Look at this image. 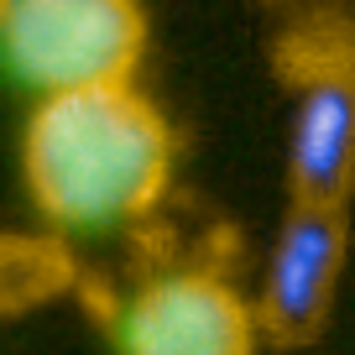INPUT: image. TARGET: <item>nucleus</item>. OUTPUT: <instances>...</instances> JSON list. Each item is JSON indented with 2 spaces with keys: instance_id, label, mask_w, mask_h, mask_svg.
Masks as SVG:
<instances>
[{
  "instance_id": "nucleus-2",
  "label": "nucleus",
  "mask_w": 355,
  "mask_h": 355,
  "mask_svg": "<svg viewBox=\"0 0 355 355\" xmlns=\"http://www.w3.org/2000/svg\"><path fill=\"white\" fill-rule=\"evenodd\" d=\"M141 53V0H6L0 11V58L37 94L131 84Z\"/></svg>"
},
{
  "instance_id": "nucleus-6",
  "label": "nucleus",
  "mask_w": 355,
  "mask_h": 355,
  "mask_svg": "<svg viewBox=\"0 0 355 355\" xmlns=\"http://www.w3.org/2000/svg\"><path fill=\"white\" fill-rule=\"evenodd\" d=\"M73 288V256L58 235H0V319L32 313Z\"/></svg>"
},
{
  "instance_id": "nucleus-1",
  "label": "nucleus",
  "mask_w": 355,
  "mask_h": 355,
  "mask_svg": "<svg viewBox=\"0 0 355 355\" xmlns=\"http://www.w3.org/2000/svg\"><path fill=\"white\" fill-rule=\"evenodd\" d=\"M21 178L58 230H121L162 199L173 131L136 84L42 94L21 136Z\"/></svg>"
},
{
  "instance_id": "nucleus-8",
  "label": "nucleus",
  "mask_w": 355,
  "mask_h": 355,
  "mask_svg": "<svg viewBox=\"0 0 355 355\" xmlns=\"http://www.w3.org/2000/svg\"><path fill=\"white\" fill-rule=\"evenodd\" d=\"M0 11H6V0H0Z\"/></svg>"
},
{
  "instance_id": "nucleus-3",
  "label": "nucleus",
  "mask_w": 355,
  "mask_h": 355,
  "mask_svg": "<svg viewBox=\"0 0 355 355\" xmlns=\"http://www.w3.org/2000/svg\"><path fill=\"white\" fill-rule=\"evenodd\" d=\"M121 355H256V313L214 272H167L115 319Z\"/></svg>"
},
{
  "instance_id": "nucleus-5",
  "label": "nucleus",
  "mask_w": 355,
  "mask_h": 355,
  "mask_svg": "<svg viewBox=\"0 0 355 355\" xmlns=\"http://www.w3.org/2000/svg\"><path fill=\"white\" fill-rule=\"evenodd\" d=\"M288 189L293 204L345 209L355 189V73H324L298 84Z\"/></svg>"
},
{
  "instance_id": "nucleus-4",
  "label": "nucleus",
  "mask_w": 355,
  "mask_h": 355,
  "mask_svg": "<svg viewBox=\"0 0 355 355\" xmlns=\"http://www.w3.org/2000/svg\"><path fill=\"white\" fill-rule=\"evenodd\" d=\"M345 266V209L334 204H293L272 261H266L261 303H256V334L282 350L319 340L334 303V282Z\"/></svg>"
},
{
  "instance_id": "nucleus-7",
  "label": "nucleus",
  "mask_w": 355,
  "mask_h": 355,
  "mask_svg": "<svg viewBox=\"0 0 355 355\" xmlns=\"http://www.w3.org/2000/svg\"><path fill=\"white\" fill-rule=\"evenodd\" d=\"M272 58L293 89L324 73H355V21L340 11H309L277 37Z\"/></svg>"
}]
</instances>
